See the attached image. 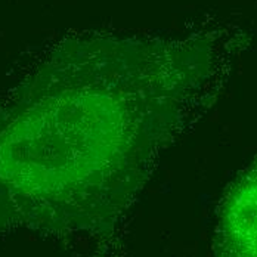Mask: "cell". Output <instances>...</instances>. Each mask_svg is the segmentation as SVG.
I'll use <instances>...</instances> for the list:
<instances>
[{
  "mask_svg": "<svg viewBox=\"0 0 257 257\" xmlns=\"http://www.w3.org/2000/svg\"><path fill=\"white\" fill-rule=\"evenodd\" d=\"M216 257H257V161L235 180L223 200Z\"/></svg>",
  "mask_w": 257,
  "mask_h": 257,
  "instance_id": "1",
  "label": "cell"
}]
</instances>
